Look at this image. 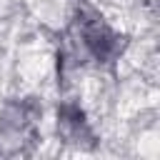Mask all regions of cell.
<instances>
[{"mask_svg":"<svg viewBox=\"0 0 160 160\" xmlns=\"http://www.w3.org/2000/svg\"><path fill=\"white\" fill-rule=\"evenodd\" d=\"M72 25H75V32H78V42L82 45V50L95 62H110L122 50L120 38L105 25V20L95 10L80 8L78 18L72 20Z\"/></svg>","mask_w":160,"mask_h":160,"instance_id":"obj_1","label":"cell"},{"mask_svg":"<svg viewBox=\"0 0 160 160\" xmlns=\"http://www.w3.org/2000/svg\"><path fill=\"white\" fill-rule=\"evenodd\" d=\"M58 128L68 138V142H75V145L88 142L90 145V140H92V132H90L88 120H85V112L75 102L60 105V110H58Z\"/></svg>","mask_w":160,"mask_h":160,"instance_id":"obj_3","label":"cell"},{"mask_svg":"<svg viewBox=\"0 0 160 160\" xmlns=\"http://www.w3.org/2000/svg\"><path fill=\"white\" fill-rule=\"evenodd\" d=\"M35 118H38V108L32 100H22V102H10L2 112L0 120V152L2 155H12V152H22L25 142H32L35 138Z\"/></svg>","mask_w":160,"mask_h":160,"instance_id":"obj_2","label":"cell"}]
</instances>
